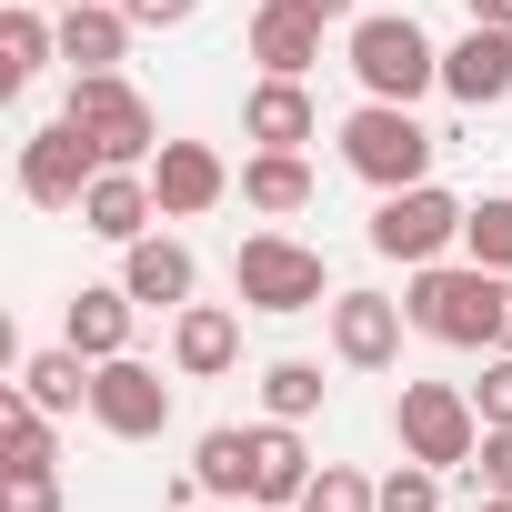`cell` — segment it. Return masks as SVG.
Segmentation results:
<instances>
[{"mask_svg": "<svg viewBox=\"0 0 512 512\" xmlns=\"http://www.w3.org/2000/svg\"><path fill=\"white\" fill-rule=\"evenodd\" d=\"M0 512H61V482L51 472H11V502Z\"/></svg>", "mask_w": 512, "mask_h": 512, "instance_id": "32", "label": "cell"}, {"mask_svg": "<svg viewBox=\"0 0 512 512\" xmlns=\"http://www.w3.org/2000/svg\"><path fill=\"white\" fill-rule=\"evenodd\" d=\"M91 422H101L111 442H161V432H171V382H161L151 362L111 352V362H91Z\"/></svg>", "mask_w": 512, "mask_h": 512, "instance_id": "8", "label": "cell"}, {"mask_svg": "<svg viewBox=\"0 0 512 512\" xmlns=\"http://www.w3.org/2000/svg\"><path fill=\"white\" fill-rule=\"evenodd\" d=\"M131 292L111 282V292H71V312H61V342L71 352H91V362H111V352H131Z\"/></svg>", "mask_w": 512, "mask_h": 512, "instance_id": "20", "label": "cell"}, {"mask_svg": "<svg viewBox=\"0 0 512 512\" xmlns=\"http://www.w3.org/2000/svg\"><path fill=\"white\" fill-rule=\"evenodd\" d=\"M402 312H412V332L422 342H452V352H492V312H502V272H482V262H422L412 272V292H402Z\"/></svg>", "mask_w": 512, "mask_h": 512, "instance_id": "1", "label": "cell"}, {"mask_svg": "<svg viewBox=\"0 0 512 512\" xmlns=\"http://www.w3.org/2000/svg\"><path fill=\"white\" fill-rule=\"evenodd\" d=\"M492 352H512V272H502V312H492Z\"/></svg>", "mask_w": 512, "mask_h": 512, "instance_id": "35", "label": "cell"}, {"mask_svg": "<svg viewBox=\"0 0 512 512\" xmlns=\"http://www.w3.org/2000/svg\"><path fill=\"white\" fill-rule=\"evenodd\" d=\"M352 81H362V101H422L442 81V51L412 11H362L352 21Z\"/></svg>", "mask_w": 512, "mask_h": 512, "instance_id": "2", "label": "cell"}, {"mask_svg": "<svg viewBox=\"0 0 512 512\" xmlns=\"http://www.w3.org/2000/svg\"><path fill=\"white\" fill-rule=\"evenodd\" d=\"M382 512H442V472L402 452V472H382Z\"/></svg>", "mask_w": 512, "mask_h": 512, "instance_id": "29", "label": "cell"}, {"mask_svg": "<svg viewBox=\"0 0 512 512\" xmlns=\"http://www.w3.org/2000/svg\"><path fill=\"white\" fill-rule=\"evenodd\" d=\"M312 452H302V422H262L251 432V502L262 512H302V492H312Z\"/></svg>", "mask_w": 512, "mask_h": 512, "instance_id": "15", "label": "cell"}, {"mask_svg": "<svg viewBox=\"0 0 512 512\" xmlns=\"http://www.w3.org/2000/svg\"><path fill=\"white\" fill-rule=\"evenodd\" d=\"M322 392H332L322 362H272V372H262V412H272V422H312Z\"/></svg>", "mask_w": 512, "mask_h": 512, "instance_id": "26", "label": "cell"}, {"mask_svg": "<svg viewBox=\"0 0 512 512\" xmlns=\"http://www.w3.org/2000/svg\"><path fill=\"white\" fill-rule=\"evenodd\" d=\"M101 171H111V161L81 141V121H51V131L21 141V201H41V211H81Z\"/></svg>", "mask_w": 512, "mask_h": 512, "instance_id": "9", "label": "cell"}, {"mask_svg": "<svg viewBox=\"0 0 512 512\" xmlns=\"http://www.w3.org/2000/svg\"><path fill=\"white\" fill-rule=\"evenodd\" d=\"M231 362H241V312L181 302V312H171V372H181V382H221Z\"/></svg>", "mask_w": 512, "mask_h": 512, "instance_id": "13", "label": "cell"}, {"mask_svg": "<svg viewBox=\"0 0 512 512\" xmlns=\"http://www.w3.org/2000/svg\"><path fill=\"white\" fill-rule=\"evenodd\" d=\"M462 11H472L482 31H512V0H462Z\"/></svg>", "mask_w": 512, "mask_h": 512, "instance_id": "34", "label": "cell"}, {"mask_svg": "<svg viewBox=\"0 0 512 512\" xmlns=\"http://www.w3.org/2000/svg\"><path fill=\"white\" fill-rule=\"evenodd\" d=\"M462 482H472V492H512V422H482V442H472Z\"/></svg>", "mask_w": 512, "mask_h": 512, "instance_id": "30", "label": "cell"}, {"mask_svg": "<svg viewBox=\"0 0 512 512\" xmlns=\"http://www.w3.org/2000/svg\"><path fill=\"white\" fill-rule=\"evenodd\" d=\"M402 302L392 292H332V362H352V372H392L402 362Z\"/></svg>", "mask_w": 512, "mask_h": 512, "instance_id": "10", "label": "cell"}, {"mask_svg": "<svg viewBox=\"0 0 512 512\" xmlns=\"http://www.w3.org/2000/svg\"><path fill=\"white\" fill-rule=\"evenodd\" d=\"M191 482H201L211 502H251V432H241V422H211V432L191 442Z\"/></svg>", "mask_w": 512, "mask_h": 512, "instance_id": "21", "label": "cell"}, {"mask_svg": "<svg viewBox=\"0 0 512 512\" xmlns=\"http://www.w3.org/2000/svg\"><path fill=\"white\" fill-rule=\"evenodd\" d=\"M231 282L251 312H332V272H322V251L292 241V231H251L231 251Z\"/></svg>", "mask_w": 512, "mask_h": 512, "instance_id": "4", "label": "cell"}, {"mask_svg": "<svg viewBox=\"0 0 512 512\" xmlns=\"http://www.w3.org/2000/svg\"><path fill=\"white\" fill-rule=\"evenodd\" d=\"M392 432H402V452H412V462L462 472V462H472V442H482V412H472V392H462V382H402Z\"/></svg>", "mask_w": 512, "mask_h": 512, "instance_id": "6", "label": "cell"}, {"mask_svg": "<svg viewBox=\"0 0 512 512\" xmlns=\"http://www.w3.org/2000/svg\"><path fill=\"white\" fill-rule=\"evenodd\" d=\"M151 191H161V221H201L221 191H231V161L211 141H161L151 151Z\"/></svg>", "mask_w": 512, "mask_h": 512, "instance_id": "11", "label": "cell"}, {"mask_svg": "<svg viewBox=\"0 0 512 512\" xmlns=\"http://www.w3.org/2000/svg\"><path fill=\"white\" fill-rule=\"evenodd\" d=\"M251 61L282 71V81H302L322 61V21L302 11V0H262V11H251Z\"/></svg>", "mask_w": 512, "mask_h": 512, "instance_id": "17", "label": "cell"}, {"mask_svg": "<svg viewBox=\"0 0 512 512\" xmlns=\"http://www.w3.org/2000/svg\"><path fill=\"white\" fill-rule=\"evenodd\" d=\"M151 221H161L151 171H101V181H91V201H81V231H101V241H121V251H131Z\"/></svg>", "mask_w": 512, "mask_h": 512, "instance_id": "16", "label": "cell"}, {"mask_svg": "<svg viewBox=\"0 0 512 512\" xmlns=\"http://www.w3.org/2000/svg\"><path fill=\"white\" fill-rule=\"evenodd\" d=\"M241 131L262 141V151H302V141L322 131V111H312V91H302V81H282V71H272L262 91L241 101Z\"/></svg>", "mask_w": 512, "mask_h": 512, "instance_id": "18", "label": "cell"}, {"mask_svg": "<svg viewBox=\"0 0 512 512\" xmlns=\"http://www.w3.org/2000/svg\"><path fill=\"white\" fill-rule=\"evenodd\" d=\"M121 292L141 302V312H181L191 292H201V262L181 241H161V231H141L131 251H121Z\"/></svg>", "mask_w": 512, "mask_h": 512, "instance_id": "14", "label": "cell"}, {"mask_svg": "<svg viewBox=\"0 0 512 512\" xmlns=\"http://www.w3.org/2000/svg\"><path fill=\"white\" fill-rule=\"evenodd\" d=\"M41 11H71V0H41Z\"/></svg>", "mask_w": 512, "mask_h": 512, "instance_id": "38", "label": "cell"}, {"mask_svg": "<svg viewBox=\"0 0 512 512\" xmlns=\"http://www.w3.org/2000/svg\"><path fill=\"white\" fill-rule=\"evenodd\" d=\"M241 201L272 211V221H292V211L312 201V161H302V151H251V161H241Z\"/></svg>", "mask_w": 512, "mask_h": 512, "instance_id": "22", "label": "cell"}, {"mask_svg": "<svg viewBox=\"0 0 512 512\" xmlns=\"http://www.w3.org/2000/svg\"><path fill=\"white\" fill-rule=\"evenodd\" d=\"M131 11H121V0H111V11H101V0H71V11H61V61L71 71H121V51H131Z\"/></svg>", "mask_w": 512, "mask_h": 512, "instance_id": "19", "label": "cell"}, {"mask_svg": "<svg viewBox=\"0 0 512 512\" xmlns=\"http://www.w3.org/2000/svg\"><path fill=\"white\" fill-rule=\"evenodd\" d=\"M442 91L462 101V111H502L512 101V31H462L452 51H442Z\"/></svg>", "mask_w": 512, "mask_h": 512, "instance_id": "12", "label": "cell"}, {"mask_svg": "<svg viewBox=\"0 0 512 512\" xmlns=\"http://www.w3.org/2000/svg\"><path fill=\"white\" fill-rule=\"evenodd\" d=\"M0 472H51V412L31 402V392H11V412H0Z\"/></svg>", "mask_w": 512, "mask_h": 512, "instance_id": "25", "label": "cell"}, {"mask_svg": "<svg viewBox=\"0 0 512 512\" xmlns=\"http://www.w3.org/2000/svg\"><path fill=\"white\" fill-rule=\"evenodd\" d=\"M302 512H382V482H362V472L322 462V472H312V492H302Z\"/></svg>", "mask_w": 512, "mask_h": 512, "instance_id": "28", "label": "cell"}, {"mask_svg": "<svg viewBox=\"0 0 512 512\" xmlns=\"http://www.w3.org/2000/svg\"><path fill=\"white\" fill-rule=\"evenodd\" d=\"M51 51H61V21H41V0H11V11H0V81L21 91Z\"/></svg>", "mask_w": 512, "mask_h": 512, "instance_id": "23", "label": "cell"}, {"mask_svg": "<svg viewBox=\"0 0 512 512\" xmlns=\"http://www.w3.org/2000/svg\"><path fill=\"white\" fill-rule=\"evenodd\" d=\"M21 392H31L51 422L81 412V402H91V352H71V342H61V352H31V362H21Z\"/></svg>", "mask_w": 512, "mask_h": 512, "instance_id": "24", "label": "cell"}, {"mask_svg": "<svg viewBox=\"0 0 512 512\" xmlns=\"http://www.w3.org/2000/svg\"><path fill=\"white\" fill-rule=\"evenodd\" d=\"M432 131L412 121V101H362L352 121H342V161L372 181V191H412V181H432Z\"/></svg>", "mask_w": 512, "mask_h": 512, "instance_id": "5", "label": "cell"}, {"mask_svg": "<svg viewBox=\"0 0 512 512\" xmlns=\"http://www.w3.org/2000/svg\"><path fill=\"white\" fill-rule=\"evenodd\" d=\"M302 11H312V21H352V0H302Z\"/></svg>", "mask_w": 512, "mask_h": 512, "instance_id": "36", "label": "cell"}, {"mask_svg": "<svg viewBox=\"0 0 512 512\" xmlns=\"http://www.w3.org/2000/svg\"><path fill=\"white\" fill-rule=\"evenodd\" d=\"M472 412H482V422H512V352H482V382H472Z\"/></svg>", "mask_w": 512, "mask_h": 512, "instance_id": "31", "label": "cell"}, {"mask_svg": "<svg viewBox=\"0 0 512 512\" xmlns=\"http://www.w3.org/2000/svg\"><path fill=\"white\" fill-rule=\"evenodd\" d=\"M121 11H131V21H141V31H181V21H191V11H201V0H121Z\"/></svg>", "mask_w": 512, "mask_h": 512, "instance_id": "33", "label": "cell"}, {"mask_svg": "<svg viewBox=\"0 0 512 512\" xmlns=\"http://www.w3.org/2000/svg\"><path fill=\"white\" fill-rule=\"evenodd\" d=\"M482 512H512V492H482Z\"/></svg>", "mask_w": 512, "mask_h": 512, "instance_id": "37", "label": "cell"}, {"mask_svg": "<svg viewBox=\"0 0 512 512\" xmlns=\"http://www.w3.org/2000/svg\"><path fill=\"white\" fill-rule=\"evenodd\" d=\"M462 251H472L482 272H512V201H502V191H482V201L462 211Z\"/></svg>", "mask_w": 512, "mask_h": 512, "instance_id": "27", "label": "cell"}, {"mask_svg": "<svg viewBox=\"0 0 512 512\" xmlns=\"http://www.w3.org/2000/svg\"><path fill=\"white\" fill-rule=\"evenodd\" d=\"M462 211H472V201H452L442 181L382 191V211H372V251H382V262H402V272H422V262H442V251L462 241Z\"/></svg>", "mask_w": 512, "mask_h": 512, "instance_id": "7", "label": "cell"}, {"mask_svg": "<svg viewBox=\"0 0 512 512\" xmlns=\"http://www.w3.org/2000/svg\"><path fill=\"white\" fill-rule=\"evenodd\" d=\"M61 121H81V141H91L111 171H151V151H161V121H151V101H141L121 71H71Z\"/></svg>", "mask_w": 512, "mask_h": 512, "instance_id": "3", "label": "cell"}]
</instances>
